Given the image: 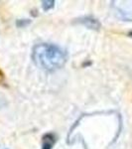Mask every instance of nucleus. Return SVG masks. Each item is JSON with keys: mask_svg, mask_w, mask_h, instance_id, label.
<instances>
[{"mask_svg": "<svg viewBox=\"0 0 132 149\" xmlns=\"http://www.w3.org/2000/svg\"><path fill=\"white\" fill-rule=\"evenodd\" d=\"M55 141V136L53 134H47L44 138V143H43V149H52L53 145H54Z\"/></svg>", "mask_w": 132, "mask_h": 149, "instance_id": "7ed1b4c3", "label": "nucleus"}, {"mask_svg": "<svg viewBox=\"0 0 132 149\" xmlns=\"http://www.w3.org/2000/svg\"><path fill=\"white\" fill-rule=\"evenodd\" d=\"M28 24H30V20H28V19H20L17 21L18 27H24V26H27Z\"/></svg>", "mask_w": 132, "mask_h": 149, "instance_id": "39448f33", "label": "nucleus"}, {"mask_svg": "<svg viewBox=\"0 0 132 149\" xmlns=\"http://www.w3.org/2000/svg\"><path fill=\"white\" fill-rule=\"evenodd\" d=\"M79 23L83 24L86 28L93 29V30H97L100 27V23L98 22L95 18L92 17H83L79 19Z\"/></svg>", "mask_w": 132, "mask_h": 149, "instance_id": "f03ea898", "label": "nucleus"}, {"mask_svg": "<svg viewBox=\"0 0 132 149\" xmlns=\"http://www.w3.org/2000/svg\"><path fill=\"white\" fill-rule=\"evenodd\" d=\"M129 35H130V36H132V32H131V33H129Z\"/></svg>", "mask_w": 132, "mask_h": 149, "instance_id": "423d86ee", "label": "nucleus"}, {"mask_svg": "<svg viewBox=\"0 0 132 149\" xmlns=\"http://www.w3.org/2000/svg\"><path fill=\"white\" fill-rule=\"evenodd\" d=\"M32 58L39 68L48 72H54L62 68L67 61L66 53L61 48L46 43L34 47Z\"/></svg>", "mask_w": 132, "mask_h": 149, "instance_id": "f257e3e1", "label": "nucleus"}, {"mask_svg": "<svg viewBox=\"0 0 132 149\" xmlns=\"http://www.w3.org/2000/svg\"><path fill=\"white\" fill-rule=\"evenodd\" d=\"M42 6H43V9H44L45 11H48L55 6V1H43Z\"/></svg>", "mask_w": 132, "mask_h": 149, "instance_id": "20e7f679", "label": "nucleus"}]
</instances>
